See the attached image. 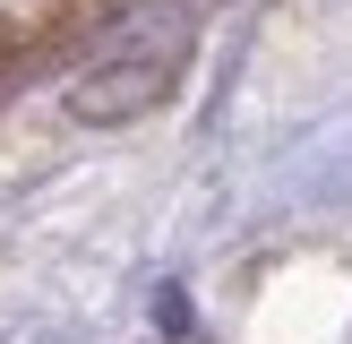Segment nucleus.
<instances>
[{"instance_id": "nucleus-1", "label": "nucleus", "mask_w": 352, "mask_h": 344, "mask_svg": "<svg viewBox=\"0 0 352 344\" xmlns=\"http://www.w3.org/2000/svg\"><path fill=\"white\" fill-rule=\"evenodd\" d=\"M164 95V69H95V78L78 86V112L86 120H120V112H138V103H155Z\"/></svg>"}]
</instances>
